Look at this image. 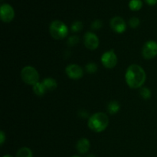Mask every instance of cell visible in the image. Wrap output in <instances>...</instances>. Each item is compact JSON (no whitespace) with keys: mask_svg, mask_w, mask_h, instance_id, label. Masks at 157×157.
<instances>
[{"mask_svg":"<svg viewBox=\"0 0 157 157\" xmlns=\"http://www.w3.org/2000/svg\"><path fill=\"white\" fill-rule=\"evenodd\" d=\"M147 75L145 71L138 64H131L127 69L125 75L126 82L127 85L133 89L141 87L145 83Z\"/></svg>","mask_w":157,"mask_h":157,"instance_id":"cell-1","label":"cell"},{"mask_svg":"<svg viewBox=\"0 0 157 157\" xmlns=\"http://www.w3.org/2000/svg\"><path fill=\"white\" fill-rule=\"evenodd\" d=\"M109 124V118L104 113H96L90 117L87 125L95 133H101L106 130Z\"/></svg>","mask_w":157,"mask_h":157,"instance_id":"cell-2","label":"cell"},{"mask_svg":"<svg viewBox=\"0 0 157 157\" xmlns=\"http://www.w3.org/2000/svg\"><path fill=\"white\" fill-rule=\"evenodd\" d=\"M49 32L52 38L56 40L64 39L68 34V29L63 21L55 20L49 26Z\"/></svg>","mask_w":157,"mask_h":157,"instance_id":"cell-3","label":"cell"},{"mask_svg":"<svg viewBox=\"0 0 157 157\" xmlns=\"http://www.w3.org/2000/svg\"><path fill=\"white\" fill-rule=\"evenodd\" d=\"M21 78L25 84L34 85L38 82L39 75L36 69L32 66H26L23 67L21 71Z\"/></svg>","mask_w":157,"mask_h":157,"instance_id":"cell-4","label":"cell"},{"mask_svg":"<svg viewBox=\"0 0 157 157\" xmlns=\"http://www.w3.org/2000/svg\"><path fill=\"white\" fill-rule=\"evenodd\" d=\"M101 63L106 68H113L117 64V57L113 49L104 52L101 56Z\"/></svg>","mask_w":157,"mask_h":157,"instance_id":"cell-5","label":"cell"},{"mask_svg":"<svg viewBox=\"0 0 157 157\" xmlns=\"http://www.w3.org/2000/svg\"><path fill=\"white\" fill-rule=\"evenodd\" d=\"M142 55L145 59L150 60L157 56V42L154 41H148L143 48Z\"/></svg>","mask_w":157,"mask_h":157,"instance_id":"cell-6","label":"cell"},{"mask_svg":"<svg viewBox=\"0 0 157 157\" xmlns=\"http://www.w3.org/2000/svg\"><path fill=\"white\" fill-rule=\"evenodd\" d=\"M0 17L3 22L9 23L13 20L15 17V11L9 4H2L0 7Z\"/></svg>","mask_w":157,"mask_h":157,"instance_id":"cell-7","label":"cell"},{"mask_svg":"<svg viewBox=\"0 0 157 157\" xmlns=\"http://www.w3.org/2000/svg\"><path fill=\"white\" fill-rule=\"evenodd\" d=\"M66 75L70 78L71 79L78 80L81 78L84 75V71L81 66L75 64H69L65 68Z\"/></svg>","mask_w":157,"mask_h":157,"instance_id":"cell-8","label":"cell"},{"mask_svg":"<svg viewBox=\"0 0 157 157\" xmlns=\"http://www.w3.org/2000/svg\"><path fill=\"white\" fill-rule=\"evenodd\" d=\"M84 45L90 50H95L99 45V38L91 32H88L84 34Z\"/></svg>","mask_w":157,"mask_h":157,"instance_id":"cell-9","label":"cell"},{"mask_svg":"<svg viewBox=\"0 0 157 157\" xmlns=\"http://www.w3.org/2000/svg\"><path fill=\"white\" fill-rule=\"evenodd\" d=\"M110 27L115 32L118 34H121L126 31L127 25H126L125 21L121 17L116 16L113 17L110 20Z\"/></svg>","mask_w":157,"mask_h":157,"instance_id":"cell-10","label":"cell"},{"mask_svg":"<svg viewBox=\"0 0 157 157\" xmlns=\"http://www.w3.org/2000/svg\"><path fill=\"white\" fill-rule=\"evenodd\" d=\"M90 141L87 138H81L77 142L76 148L77 150L81 154H84V153H87L90 149Z\"/></svg>","mask_w":157,"mask_h":157,"instance_id":"cell-11","label":"cell"},{"mask_svg":"<svg viewBox=\"0 0 157 157\" xmlns=\"http://www.w3.org/2000/svg\"><path fill=\"white\" fill-rule=\"evenodd\" d=\"M42 83L47 90L52 91V90H54L55 89H56L57 87V81L52 78H44V79L43 80Z\"/></svg>","mask_w":157,"mask_h":157,"instance_id":"cell-12","label":"cell"},{"mask_svg":"<svg viewBox=\"0 0 157 157\" xmlns=\"http://www.w3.org/2000/svg\"><path fill=\"white\" fill-rule=\"evenodd\" d=\"M46 88L42 82H37L33 85V91L37 96L41 97L45 94Z\"/></svg>","mask_w":157,"mask_h":157,"instance_id":"cell-13","label":"cell"},{"mask_svg":"<svg viewBox=\"0 0 157 157\" xmlns=\"http://www.w3.org/2000/svg\"><path fill=\"white\" fill-rule=\"evenodd\" d=\"M120 109L121 106L117 101H111L107 105V111L110 114H115L119 111Z\"/></svg>","mask_w":157,"mask_h":157,"instance_id":"cell-14","label":"cell"},{"mask_svg":"<svg viewBox=\"0 0 157 157\" xmlns=\"http://www.w3.org/2000/svg\"><path fill=\"white\" fill-rule=\"evenodd\" d=\"M15 157H33V154L29 147H21L18 150Z\"/></svg>","mask_w":157,"mask_h":157,"instance_id":"cell-15","label":"cell"},{"mask_svg":"<svg viewBox=\"0 0 157 157\" xmlns=\"http://www.w3.org/2000/svg\"><path fill=\"white\" fill-rule=\"evenodd\" d=\"M142 6L143 2L141 0H130L129 2V8L132 11H139Z\"/></svg>","mask_w":157,"mask_h":157,"instance_id":"cell-16","label":"cell"},{"mask_svg":"<svg viewBox=\"0 0 157 157\" xmlns=\"http://www.w3.org/2000/svg\"><path fill=\"white\" fill-rule=\"evenodd\" d=\"M140 94L141 97L144 100H149L151 98V91L147 87H143V88H141Z\"/></svg>","mask_w":157,"mask_h":157,"instance_id":"cell-17","label":"cell"},{"mask_svg":"<svg viewBox=\"0 0 157 157\" xmlns=\"http://www.w3.org/2000/svg\"><path fill=\"white\" fill-rule=\"evenodd\" d=\"M86 71L88 72L89 74H94L95 72L98 71V66L95 63L90 62L86 65Z\"/></svg>","mask_w":157,"mask_h":157,"instance_id":"cell-18","label":"cell"},{"mask_svg":"<svg viewBox=\"0 0 157 157\" xmlns=\"http://www.w3.org/2000/svg\"><path fill=\"white\" fill-rule=\"evenodd\" d=\"M83 29V24L81 21H76L71 25V31L73 32H78Z\"/></svg>","mask_w":157,"mask_h":157,"instance_id":"cell-19","label":"cell"},{"mask_svg":"<svg viewBox=\"0 0 157 157\" xmlns=\"http://www.w3.org/2000/svg\"><path fill=\"white\" fill-rule=\"evenodd\" d=\"M140 19L137 18V17H132L131 18L129 21V23H130V26L133 29H136L138 26L140 25Z\"/></svg>","mask_w":157,"mask_h":157,"instance_id":"cell-20","label":"cell"},{"mask_svg":"<svg viewBox=\"0 0 157 157\" xmlns=\"http://www.w3.org/2000/svg\"><path fill=\"white\" fill-rule=\"evenodd\" d=\"M103 26V22L99 19H97L94 21L91 24V29H94V30H98V29H101Z\"/></svg>","mask_w":157,"mask_h":157,"instance_id":"cell-21","label":"cell"},{"mask_svg":"<svg viewBox=\"0 0 157 157\" xmlns=\"http://www.w3.org/2000/svg\"><path fill=\"white\" fill-rule=\"evenodd\" d=\"M78 41H79V38L76 35H73V36H71L68 38V41H67V44L70 46L75 45L76 44H78Z\"/></svg>","mask_w":157,"mask_h":157,"instance_id":"cell-22","label":"cell"},{"mask_svg":"<svg viewBox=\"0 0 157 157\" xmlns=\"http://www.w3.org/2000/svg\"><path fill=\"white\" fill-rule=\"evenodd\" d=\"M5 140H6V135H5V133L3 131L0 132V144L2 145L4 144Z\"/></svg>","mask_w":157,"mask_h":157,"instance_id":"cell-23","label":"cell"},{"mask_svg":"<svg viewBox=\"0 0 157 157\" xmlns=\"http://www.w3.org/2000/svg\"><path fill=\"white\" fill-rule=\"evenodd\" d=\"M145 1L150 6H154L157 4V0H145Z\"/></svg>","mask_w":157,"mask_h":157,"instance_id":"cell-24","label":"cell"},{"mask_svg":"<svg viewBox=\"0 0 157 157\" xmlns=\"http://www.w3.org/2000/svg\"><path fill=\"white\" fill-rule=\"evenodd\" d=\"M3 157H13L12 156H11V155H5Z\"/></svg>","mask_w":157,"mask_h":157,"instance_id":"cell-25","label":"cell"},{"mask_svg":"<svg viewBox=\"0 0 157 157\" xmlns=\"http://www.w3.org/2000/svg\"><path fill=\"white\" fill-rule=\"evenodd\" d=\"M87 157H95V156L93 154H90V155H89V156H87Z\"/></svg>","mask_w":157,"mask_h":157,"instance_id":"cell-26","label":"cell"},{"mask_svg":"<svg viewBox=\"0 0 157 157\" xmlns=\"http://www.w3.org/2000/svg\"><path fill=\"white\" fill-rule=\"evenodd\" d=\"M71 157H81L80 156H72Z\"/></svg>","mask_w":157,"mask_h":157,"instance_id":"cell-27","label":"cell"}]
</instances>
